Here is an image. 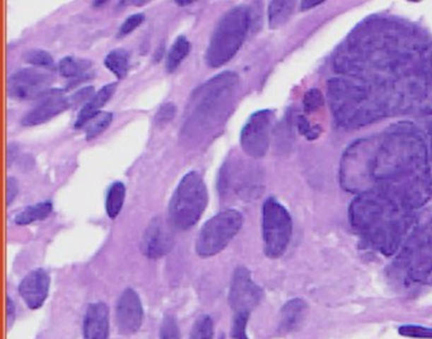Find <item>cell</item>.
Listing matches in <instances>:
<instances>
[{"mask_svg":"<svg viewBox=\"0 0 432 339\" xmlns=\"http://www.w3.org/2000/svg\"><path fill=\"white\" fill-rule=\"evenodd\" d=\"M349 78L369 85L388 108L432 109V49L402 25L359 30L336 59Z\"/></svg>","mask_w":432,"mask_h":339,"instance_id":"1","label":"cell"},{"mask_svg":"<svg viewBox=\"0 0 432 339\" xmlns=\"http://www.w3.org/2000/svg\"><path fill=\"white\" fill-rule=\"evenodd\" d=\"M430 153L417 129L399 124L351 145L341 164V182L353 193L377 191L409 210L432 196Z\"/></svg>","mask_w":432,"mask_h":339,"instance_id":"2","label":"cell"},{"mask_svg":"<svg viewBox=\"0 0 432 339\" xmlns=\"http://www.w3.org/2000/svg\"><path fill=\"white\" fill-rule=\"evenodd\" d=\"M349 219L368 244L385 256L399 249L412 225L409 209L377 191L359 194L354 199L349 208Z\"/></svg>","mask_w":432,"mask_h":339,"instance_id":"3","label":"cell"},{"mask_svg":"<svg viewBox=\"0 0 432 339\" xmlns=\"http://www.w3.org/2000/svg\"><path fill=\"white\" fill-rule=\"evenodd\" d=\"M329 103L339 123L349 128L364 126L387 114L377 93L360 80L345 76L329 81Z\"/></svg>","mask_w":432,"mask_h":339,"instance_id":"4","label":"cell"},{"mask_svg":"<svg viewBox=\"0 0 432 339\" xmlns=\"http://www.w3.org/2000/svg\"><path fill=\"white\" fill-rule=\"evenodd\" d=\"M251 25V11L245 6H233L221 17L209 40L206 62L221 67L231 61L244 44Z\"/></svg>","mask_w":432,"mask_h":339,"instance_id":"5","label":"cell"},{"mask_svg":"<svg viewBox=\"0 0 432 339\" xmlns=\"http://www.w3.org/2000/svg\"><path fill=\"white\" fill-rule=\"evenodd\" d=\"M208 204V190L201 174L190 171L182 177L169 203V223L175 230L194 227Z\"/></svg>","mask_w":432,"mask_h":339,"instance_id":"6","label":"cell"},{"mask_svg":"<svg viewBox=\"0 0 432 339\" xmlns=\"http://www.w3.org/2000/svg\"><path fill=\"white\" fill-rule=\"evenodd\" d=\"M243 222V214L236 209H225L208 219L197 237V254L208 258L222 252L240 232Z\"/></svg>","mask_w":432,"mask_h":339,"instance_id":"7","label":"cell"},{"mask_svg":"<svg viewBox=\"0 0 432 339\" xmlns=\"http://www.w3.org/2000/svg\"><path fill=\"white\" fill-rule=\"evenodd\" d=\"M262 230L265 254L269 258H279L291 243L293 223L286 206L273 196L262 204Z\"/></svg>","mask_w":432,"mask_h":339,"instance_id":"8","label":"cell"},{"mask_svg":"<svg viewBox=\"0 0 432 339\" xmlns=\"http://www.w3.org/2000/svg\"><path fill=\"white\" fill-rule=\"evenodd\" d=\"M238 73L225 71L208 80L199 86L192 99L194 102V117L201 121H207L222 109V104L227 102V97L232 94L238 85Z\"/></svg>","mask_w":432,"mask_h":339,"instance_id":"9","label":"cell"},{"mask_svg":"<svg viewBox=\"0 0 432 339\" xmlns=\"http://www.w3.org/2000/svg\"><path fill=\"white\" fill-rule=\"evenodd\" d=\"M402 261L414 281H425L432 275V223L416 232L403 249Z\"/></svg>","mask_w":432,"mask_h":339,"instance_id":"10","label":"cell"},{"mask_svg":"<svg viewBox=\"0 0 432 339\" xmlns=\"http://www.w3.org/2000/svg\"><path fill=\"white\" fill-rule=\"evenodd\" d=\"M273 123V110H257L254 114L250 115L240 134V143L247 156L262 158L267 155L270 145Z\"/></svg>","mask_w":432,"mask_h":339,"instance_id":"11","label":"cell"},{"mask_svg":"<svg viewBox=\"0 0 432 339\" xmlns=\"http://www.w3.org/2000/svg\"><path fill=\"white\" fill-rule=\"evenodd\" d=\"M54 81L52 75L37 70L33 67L19 69L8 79V94L13 99L28 100L33 97H41L51 90Z\"/></svg>","mask_w":432,"mask_h":339,"instance_id":"12","label":"cell"},{"mask_svg":"<svg viewBox=\"0 0 432 339\" xmlns=\"http://www.w3.org/2000/svg\"><path fill=\"white\" fill-rule=\"evenodd\" d=\"M262 290L254 282L249 268L238 266L232 275L228 303L235 313H251L262 302Z\"/></svg>","mask_w":432,"mask_h":339,"instance_id":"13","label":"cell"},{"mask_svg":"<svg viewBox=\"0 0 432 339\" xmlns=\"http://www.w3.org/2000/svg\"><path fill=\"white\" fill-rule=\"evenodd\" d=\"M117 327L124 335L137 333L144 321V307L140 297L132 287L123 291L116 305Z\"/></svg>","mask_w":432,"mask_h":339,"instance_id":"14","label":"cell"},{"mask_svg":"<svg viewBox=\"0 0 432 339\" xmlns=\"http://www.w3.org/2000/svg\"><path fill=\"white\" fill-rule=\"evenodd\" d=\"M70 107L69 97L64 95V91L51 89L42 97H38V103L22 118L21 123L25 127L38 126L52 119L56 115L62 114Z\"/></svg>","mask_w":432,"mask_h":339,"instance_id":"15","label":"cell"},{"mask_svg":"<svg viewBox=\"0 0 432 339\" xmlns=\"http://www.w3.org/2000/svg\"><path fill=\"white\" fill-rule=\"evenodd\" d=\"M173 244L174 239L169 225L160 217H156L147 225L142 236L141 252L145 254L147 258L158 260L170 252Z\"/></svg>","mask_w":432,"mask_h":339,"instance_id":"16","label":"cell"},{"mask_svg":"<svg viewBox=\"0 0 432 339\" xmlns=\"http://www.w3.org/2000/svg\"><path fill=\"white\" fill-rule=\"evenodd\" d=\"M49 275L43 268H36L19 285V295L32 310L40 309L49 297Z\"/></svg>","mask_w":432,"mask_h":339,"instance_id":"17","label":"cell"},{"mask_svg":"<svg viewBox=\"0 0 432 339\" xmlns=\"http://www.w3.org/2000/svg\"><path fill=\"white\" fill-rule=\"evenodd\" d=\"M110 335V309L107 304L98 302L88 307L83 321L84 339H108Z\"/></svg>","mask_w":432,"mask_h":339,"instance_id":"18","label":"cell"},{"mask_svg":"<svg viewBox=\"0 0 432 339\" xmlns=\"http://www.w3.org/2000/svg\"><path fill=\"white\" fill-rule=\"evenodd\" d=\"M117 89V83H110V84L104 85L100 90L95 93L93 95L92 99L89 102L84 104V107L80 109L78 118L75 121L74 127L76 129L86 127L88 121L93 119L95 115L100 113V109L103 108L105 103L110 100V97H113L115 91Z\"/></svg>","mask_w":432,"mask_h":339,"instance_id":"19","label":"cell"},{"mask_svg":"<svg viewBox=\"0 0 432 339\" xmlns=\"http://www.w3.org/2000/svg\"><path fill=\"white\" fill-rule=\"evenodd\" d=\"M308 310V305L303 299H292L284 304L280 311V331L289 333L297 331L303 324Z\"/></svg>","mask_w":432,"mask_h":339,"instance_id":"20","label":"cell"},{"mask_svg":"<svg viewBox=\"0 0 432 339\" xmlns=\"http://www.w3.org/2000/svg\"><path fill=\"white\" fill-rule=\"evenodd\" d=\"M296 3L294 1H283L275 0L270 1L268 6V20L270 28H279L286 25L292 17Z\"/></svg>","mask_w":432,"mask_h":339,"instance_id":"21","label":"cell"},{"mask_svg":"<svg viewBox=\"0 0 432 339\" xmlns=\"http://www.w3.org/2000/svg\"><path fill=\"white\" fill-rule=\"evenodd\" d=\"M51 213H52V203L42 201L35 206H27L22 212L18 213L14 218V223L17 225H31L37 220L47 218Z\"/></svg>","mask_w":432,"mask_h":339,"instance_id":"22","label":"cell"},{"mask_svg":"<svg viewBox=\"0 0 432 339\" xmlns=\"http://www.w3.org/2000/svg\"><path fill=\"white\" fill-rule=\"evenodd\" d=\"M190 42L188 38L182 35L177 37L175 42L173 43L168 55H166V70L168 73H174L177 67L180 66V64L183 62L184 59L189 55L190 52Z\"/></svg>","mask_w":432,"mask_h":339,"instance_id":"23","label":"cell"},{"mask_svg":"<svg viewBox=\"0 0 432 339\" xmlns=\"http://www.w3.org/2000/svg\"><path fill=\"white\" fill-rule=\"evenodd\" d=\"M92 67V62L88 60H80L74 56L64 57L59 64V71L62 76L66 79H76L79 81L81 76H86V73Z\"/></svg>","mask_w":432,"mask_h":339,"instance_id":"24","label":"cell"},{"mask_svg":"<svg viewBox=\"0 0 432 339\" xmlns=\"http://www.w3.org/2000/svg\"><path fill=\"white\" fill-rule=\"evenodd\" d=\"M104 65L115 73L118 79H123L127 76L129 70V54L126 49H112L108 55L105 56Z\"/></svg>","mask_w":432,"mask_h":339,"instance_id":"25","label":"cell"},{"mask_svg":"<svg viewBox=\"0 0 432 339\" xmlns=\"http://www.w3.org/2000/svg\"><path fill=\"white\" fill-rule=\"evenodd\" d=\"M126 198V186L121 182H116L110 185V190L105 198V210L110 219L118 217V214L122 210Z\"/></svg>","mask_w":432,"mask_h":339,"instance_id":"26","label":"cell"},{"mask_svg":"<svg viewBox=\"0 0 432 339\" xmlns=\"http://www.w3.org/2000/svg\"><path fill=\"white\" fill-rule=\"evenodd\" d=\"M113 121V114L110 112H100L93 119L88 121L86 126V140H94L99 134L103 133L107 128L110 127Z\"/></svg>","mask_w":432,"mask_h":339,"instance_id":"27","label":"cell"},{"mask_svg":"<svg viewBox=\"0 0 432 339\" xmlns=\"http://www.w3.org/2000/svg\"><path fill=\"white\" fill-rule=\"evenodd\" d=\"M214 319L209 315H201L192 327L189 339H214Z\"/></svg>","mask_w":432,"mask_h":339,"instance_id":"28","label":"cell"},{"mask_svg":"<svg viewBox=\"0 0 432 339\" xmlns=\"http://www.w3.org/2000/svg\"><path fill=\"white\" fill-rule=\"evenodd\" d=\"M23 60L37 67H46V69H54V59L45 49H31L27 51L23 55Z\"/></svg>","mask_w":432,"mask_h":339,"instance_id":"29","label":"cell"},{"mask_svg":"<svg viewBox=\"0 0 432 339\" xmlns=\"http://www.w3.org/2000/svg\"><path fill=\"white\" fill-rule=\"evenodd\" d=\"M250 314L251 313H235L233 321H232L231 338L232 339H249L246 327L249 323Z\"/></svg>","mask_w":432,"mask_h":339,"instance_id":"30","label":"cell"},{"mask_svg":"<svg viewBox=\"0 0 432 339\" xmlns=\"http://www.w3.org/2000/svg\"><path fill=\"white\" fill-rule=\"evenodd\" d=\"M160 339H180V329L174 315H166L160 328Z\"/></svg>","mask_w":432,"mask_h":339,"instance_id":"31","label":"cell"},{"mask_svg":"<svg viewBox=\"0 0 432 339\" xmlns=\"http://www.w3.org/2000/svg\"><path fill=\"white\" fill-rule=\"evenodd\" d=\"M399 334L403 337L416 339H432V328L421 327V326H402Z\"/></svg>","mask_w":432,"mask_h":339,"instance_id":"32","label":"cell"},{"mask_svg":"<svg viewBox=\"0 0 432 339\" xmlns=\"http://www.w3.org/2000/svg\"><path fill=\"white\" fill-rule=\"evenodd\" d=\"M144 22H145V14H142V13H136V14L129 16V17L123 22L121 27H119L118 36H127L131 32H134L136 28H139Z\"/></svg>","mask_w":432,"mask_h":339,"instance_id":"33","label":"cell"},{"mask_svg":"<svg viewBox=\"0 0 432 339\" xmlns=\"http://www.w3.org/2000/svg\"><path fill=\"white\" fill-rule=\"evenodd\" d=\"M323 104V97L321 91L317 90V89H310V91H307L305 94V100H303V105H305V109L307 112H315Z\"/></svg>","mask_w":432,"mask_h":339,"instance_id":"34","label":"cell"},{"mask_svg":"<svg viewBox=\"0 0 432 339\" xmlns=\"http://www.w3.org/2000/svg\"><path fill=\"white\" fill-rule=\"evenodd\" d=\"M93 95H94V88H93V86L83 88V89H80V90L76 91L75 94H73L71 97H69L70 105H71V107H76V105L84 103L86 100L89 102V100L92 99Z\"/></svg>","mask_w":432,"mask_h":339,"instance_id":"35","label":"cell"},{"mask_svg":"<svg viewBox=\"0 0 432 339\" xmlns=\"http://www.w3.org/2000/svg\"><path fill=\"white\" fill-rule=\"evenodd\" d=\"M175 113H177V107L174 104H164V105H161V108L156 113L155 119H156L158 124H165V123L170 121L175 117Z\"/></svg>","mask_w":432,"mask_h":339,"instance_id":"36","label":"cell"},{"mask_svg":"<svg viewBox=\"0 0 432 339\" xmlns=\"http://www.w3.org/2000/svg\"><path fill=\"white\" fill-rule=\"evenodd\" d=\"M298 129L300 133L305 136V138L308 140H315L318 137V129L316 128L310 127V121L305 119L303 115H300L298 118Z\"/></svg>","mask_w":432,"mask_h":339,"instance_id":"37","label":"cell"},{"mask_svg":"<svg viewBox=\"0 0 432 339\" xmlns=\"http://www.w3.org/2000/svg\"><path fill=\"white\" fill-rule=\"evenodd\" d=\"M18 182L14 177H8V182H6V206H9L12 204L16 199V196L18 194Z\"/></svg>","mask_w":432,"mask_h":339,"instance_id":"38","label":"cell"},{"mask_svg":"<svg viewBox=\"0 0 432 339\" xmlns=\"http://www.w3.org/2000/svg\"><path fill=\"white\" fill-rule=\"evenodd\" d=\"M16 319V305L11 297H6V326L11 329Z\"/></svg>","mask_w":432,"mask_h":339,"instance_id":"39","label":"cell"},{"mask_svg":"<svg viewBox=\"0 0 432 339\" xmlns=\"http://www.w3.org/2000/svg\"><path fill=\"white\" fill-rule=\"evenodd\" d=\"M321 4H323V1H302V3H300V11H307V9H310V8L321 6Z\"/></svg>","mask_w":432,"mask_h":339,"instance_id":"40","label":"cell"},{"mask_svg":"<svg viewBox=\"0 0 432 339\" xmlns=\"http://www.w3.org/2000/svg\"><path fill=\"white\" fill-rule=\"evenodd\" d=\"M430 161H431L432 165V127L430 128Z\"/></svg>","mask_w":432,"mask_h":339,"instance_id":"41","label":"cell"},{"mask_svg":"<svg viewBox=\"0 0 432 339\" xmlns=\"http://www.w3.org/2000/svg\"><path fill=\"white\" fill-rule=\"evenodd\" d=\"M177 4H180V6H188V4H193V1L192 0H177Z\"/></svg>","mask_w":432,"mask_h":339,"instance_id":"42","label":"cell"},{"mask_svg":"<svg viewBox=\"0 0 432 339\" xmlns=\"http://www.w3.org/2000/svg\"><path fill=\"white\" fill-rule=\"evenodd\" d=\"M105 3H107V1H94L93 4H94V6H104Z\"/></svg>","mask_w":432,"mask_h":339,"instance_id":"43","label":"cell"}]
</instances>
